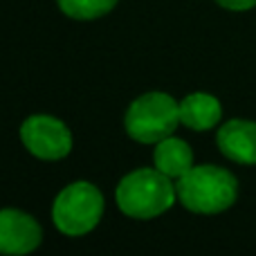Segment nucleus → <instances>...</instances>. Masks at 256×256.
<instances>
[{
	"label": "nucleus",
	"instance_id": "nucleus-1",
	"mask_svg": "<svg viewBox=\"0 0 256 256\" xmlns=\"http://www.w3.org/2000/svg\"><path fill=\"white\" fill-rule=\"evenodd\" d=\"M178 200L194 214H220L238 198V180L234 173L216 164L191 166L178 178Z\"/></svg>",
	"mask_w": 256,
	"mask_h": 256
},
{
	"label": "nucleus",
	"instance_id": "nucleus-4",
	"mask_svg": "<svg viewBox=\"0 0 256 256\" xmlns=\"http://www.w3.org/2000/svg\"><path fill=\"white\" fill-rule=\"evenodd\" d=\"M102 191L90 182H72L56 196L52 204V220L66 236H84L99 225L104 216Z\"/></svg>",
	"mask_w": 256,
	"mask_h": 256
},
{
	"label": "nucleus",
	"instance_id": "nucleus-6",
	"mask_svg": "<svg viewBox=\"0 0 256 256\" xmlns=\"http://www.w3.org/2000/svg\"><path fill=\"white\" fill-rule=\"evenodd\" d=\"M43 240V230L34 216L20 209H0V254H30Z\"/></svg>",
	"mask_w": 256,
	"mask_h": 256
},
{
	"label": "nucleus",
	"instance_id": "nucleus-11",
	"mask_svg": "<svg viewBox=\"0 0 256 256\" xmlns=\"http://www.w3.org/2000/svg\"><path fill=\"white\" fill-rule=\"evenodd\" d=\"M216 2L230 12H248V9L256 7V0H216Z\"/></svg>",
	"mask_w": 256,
	"mask_h": 256
},
{
	"label": "nucleus",
	"instance_id": "nucleus-9",
	"mask_svg": "<svg viewBox=\"0 0 256 256\" xmlns=\"http://www.w3.org/2000/svg\"><path fill=\"white\" fill-rule=\"evenodd\" d=\"M153 164L164 176H168L171 180H178L194 166V150L184 140L168 135L155 144Z\"/></svg>",
	"mask_w": 256,
	"mask_h": 256
},
{
	"label": "nucleus",
	"instance_id": "nucleus-3",
	"mask_svg": "<svg viewBox=\"0 0 256 256\" xmlns=\"http://www.w3.org/2000/svg\"><path fill=\"white\" fill-rule=\"evenodd\" d=\"M180 124V104L166 92H146L128 106L124 128L140 144H158Z\"/></svg>",
	"mask_w": 256,
	"mask_h": 256
},
{
	"label": "nucleus",
	"instance_id": "nucleus-10",
	"mask_svg": "<svg viewBox=\"0 0 256 256\" xmlns=\"http://www.w3.org/2000/svg\"><path fill=\"white\" fill-rule=\"evenodd\" d=\"M58 9L74 20H94L112 12L117 0H56Z\"/></svg>",
	"mask_w": 256,
	"mask_h": 256
},
{
	"label": "nucleus",
	"instance_id": "nucleus-5",
	"mask_svg": "<svg viewBox=\"0 0 256 256\" xmlns=\"http://www.w3.org/2000/svg\"><path fill=\"white\" fill-rule=\"evenodd\" d=\"M20 140L38 160H63L72 150V132L52 115H32L22 122Z\"/></svg>",
	"mask_w": 256,
	"mask_h": 256
},
{
	"label": "nucleus",
	"instance_id": "nucleus-7",
	"mask_svg": "<svg viewBox=\"0 0 256 256\" xmlns=\"http://www.w3.org/2000/svg\"><path fill=\"white\" fill-rule=\"evenodd\" d=\"M216 144L227 160L236 164H256V122L230 120L216 132Z\"/></svg>",
	"mask_w": 256,
	"mask_h": 256
},
{
	"label": "nucleus",
	"instance_id": "nucleus-2",
	"mask_svg": "<svg viewBox=\"0 0 256 256\" xmlns=\"http://www.w3.org/2000/svg\"><path fill=\"white\" fill-rule=\"evenodd\" d=\"M178 198L176 184L158 168H137L122 178L117 184L115 200L122 214L137 220L162 216L173 207Z\"/></svg>",
	"mask_w": 256,
	"mask_h": 256
},
{
	"label": "nucleus",
	"instance_id": "nucleus-8",
	"mask_svg": "<svg viewBox=\"0 0 256 256\" xmlns=\"http://www.w3.org/2000/svg\"><path fill=\"white\" fill-rule=\"evenodd\" d=\"M222 106L209 92H191L180 102V124L191 130H212L220 122Z\"/></svg>",
	"mask_w": 256,
	"mask_h": 256
}]
</instances>
